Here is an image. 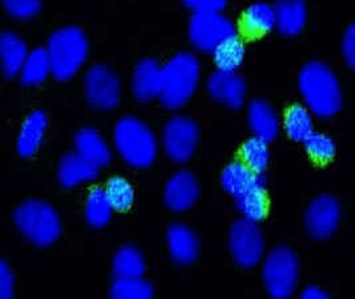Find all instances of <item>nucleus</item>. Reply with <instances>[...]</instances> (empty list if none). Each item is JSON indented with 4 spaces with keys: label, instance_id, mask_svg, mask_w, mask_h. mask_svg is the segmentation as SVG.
I'll return each mask as SVG.
<instances>
[{
    "label": "nucleus",
    "instance_id": "obj_1",
    "mask_svg": "<svg viewBox=\"0 0 355 299\" xmlns=\"http://www.w3.org/2000/svg\"><path fill=\"white\" fill-rule=\"evenodd\" d=\"M298 87L307 110L318 117H333L342 108L338 79L326 64L307 63L300 72Z\"/></svg>",
    "mask_w": 355,
    "mask_h": 299
},
{
    "label": "nucleus",
    "instance_id": "obj_2",
    "mask_svg": "<svg viewBox=\"0 0 355 299\" xmlns=\"http://www.w3.org/2000/svg\"><path fill=\"white\" fill-rule=\"evenodd\" d=\"M113 144L119 156L133 168H148L157 156L155 133L135 116H125L117 121L113 130Z\"/></svg>",
    "mask_w": 355,
    "mask_h": 299
},
{
    "label": "nucleus",
    "instance_id": "obj_3",
    "mask_svg": "<svg viewBox=\"0 0 355 299\" xmlns=\"http://www.w3.org/2000/svg\"><path fill=\"white\" fill-rule=\"evenodd\" d=\"M200 81V62L192 52L176 53L162 67L160 101L166 110L184 107L193 96Z\"/></svg>",
    "mask_w": 355,
    "mask_h": 299
},
{
    "label": "nucleus",
    "instance_id": "obj_4",
    "mask_svg": "<svg viewBox=\"0 0 355 299\" xmlns=\"http://www.w3.org/2000/svg\"><path fill=\"white\" fill-rule=\"evenodd\" d=\"M52 75L55 79H72L88 58V40L80 28L69 26L53 32L47 44Z\"/></svg>",
    "mask_w": 355,
    "mask_h": 299
},
{
    "label": "nucleus",
    "instance_id": "obj_5",
    "mask_svg": "<svg viewBox=\"0 0 355 299\" xmlns=\"http://www.w3.org/2000/svg\"><path fill=\"white\" fill-rule=\"evenodd\" d=\"M14 220L19 232L40 248L52 245L62 233V222L58 212L40 200H28L19 205L14 213Z\"/></svg>",
    "mask_w": 355,
    "mask_h": 299
},
{
    "label": "nucleus",
    "instance_id": "obj_6",
    "mask_svg": "<svg viewBox=\"0 0 355 299\" xmlns=\"http://www.w3.org/2000/svg\"><path fill=\"white\" fill-rule=\"evenodd\" d=\"M300 277V264L294 252L277 246L262 264V281L273 299H288L295 291Z\"/></svg>",
    "mask_w": 355,
    "mask_h": 299
},
{
    "label": "nucleus",
    "instance_id": "obj_7",
    "mask_svg": "<svg viewBox=\"0 0 355 299\" xmlns=\"http://www.w3.org/2000/svg\"><path fill=\"white\" fill-rule=\"evenodd\" d=\"M189 40L201 52L213 53L226 40L239 37L237 28L223 14L192 16L189 22Z\"/></svg>",
    "mask_w": 355,
    "mask_h": 299
},
{
    "label": "nucleus",
    "instance_id": "obj_8",
    "mask_svg": "<svg viewBox=\"0 0 355 299\" xmlns=\"http://www.w3.org/2000/svg\"><path fill=\"white\" fill-rule=\"evenodd\" d=\"M229 248L233 259L241 268H254L263 258L265 242L259 225L250 221H236L229 233Z\"/></svg>",
    "mask_w": 355,
    "mask_h": 299
},
{
    "label": "nucleus",
    "instance_id": "obj_9",
    "mask_svg": "<svg viewBox=\"0 0 355 299\" xmlns=\"http://www.w3.org/2000/svg\"><path fill=\"white\" fill-rule=\"evenodd\" d=\"M84 91L91 107L98 110H111L120 103L121 84L111 68L97 64L87 71Z\"/></svg>",
    "mask_w": 355,
    "mask_h": 299
},
{
    "label": "nucleus",
    "instance_id": "obj_10",
    "mask_svg": "<svg viewBox=\"0 0 355 299\" xmlns=\"http://www.w3.org/2000/svg\"><path fill=\"white\" fill-rule=\"evenodd\" d=\"M200 130L191 117L175 116L164 128L162 146L172 161L182 164L193 156Z\"/></svg>",
    "mask_w": 355,
    "mask_h": 299
},
{
    "label": "nucleus",
    "instance_id": "obj_11",
    "mask_svg": "<svg viewBox=\"0 0 355 299\" xmlns=\"http://www.w3.org/2000/svg\"><path fill=\"white\" fill-rule=\"evenodd\" d=\"M340 221V206L333 196H320L307 207L305 225L309 234L315 239L333 236Z\"/></svg>",
    "mask_w": 355,
    "mask_h": 299
},
{
    "label": "nucleus",
    "instance_id": "obj_12",
    "mask_svg": "<svg viewBox=\"0 0 355 299\" xmlns=\"http://www.w3.org/2000/svg\"><path fill=\"white\" fill-rule=\"evenodd\" d=\"M198 194L200 187L196 176L189 171H178L165 184L164 203L172 212L182 213L196 204Z\"/></svg>",
    "mask_w": 355,
    "mask_h": 299
},
{
    "label": "nucleus",
    "instance_id": "obj_13",
    "mask_svg": "<svg viewBox=\"0 0 355 299\" xmlns=\"http://www.w3.org/2000/svg\"><path fill=\"white\" fill-rule=\"evenodd\" d=\"M210 97L230 110H240L246 99V84L237 74L216 71L207 84Z\"/></svg>",
    "mask_w": 355,
    "mask_h": 299
},
{
    "label": "nucleus",
    "instance_id": "obj_14",
    "mask_svg": "<svg viewBox=\"0 0 355 299\" xmlns=\"http://www.w3.org/2000/svg\"><path fill=\"white\" fill-rule=\"evenodd\" d=\"M221 185L226 193L239 201L254 190L266 188V180L262 174L250 171L243 161H234L221 174Z\"/></svg>",
    "mask_w": 355,
    "mask_h": 299
},
{
    "label": "nucleus",
    "instance_id": "obj_15",
    "mask_svg": "<svg viewBox=\"0 0 355 299\" xmlns=\"http://www.w3.org/2000/svg\"><path fill=\"white\" fill-rule=\"evenodd\" d=\"M162 89V67L153 59L139 62L132 76V92L139 101L148 103L160 97Z\"/></svg>",
    "mask_w": 355,
    "mask_h": 299
},
{
    "label": "nucleus",
    "instance_id": "obj_16",
    "mask_svg": "<svg viewBox=\"0 0 355 299\" xmlns=\"http://www.w3.org/2000/svg\"><path fill=\"white\" fill-rule=\"evenodd\" d=\"M166 246L172 259L181 266L191 265L198 257L200 242L193 230L184 223H173L166 232Z\"/></svg>",
    "mask_w": 355,
    "mask_h": 299
},
{
    "label": "nucleus",
    "instance_id": "obj_17",
    "mask_svg": "<svg viewBox=\"0 0 355 299\" xmlns=\"http://www.w3.org/2000/svg\"><path fill=\"white\" fill-rule=\"evenodd\" d=\"M73 145L75 152L96 168L108 165L112 158L110 145L95 128L87 126L80 129L75 136Z\"/></svg>",
    "mask_w": 355,
    "mask_h": 299
},
{
    "label": "nucleus",
    "instance_id": "obj_18",
    "mask_svg": "<svg viewBox=\"0 0 355 299\" xmlns=\"http://www.w3.org/2000/svg\"><path fill=\"white\" fill-rule=\"evenodd\" d=\"M248 123L256 137L263 142L275 140L279 132V117L265 100H253L248 107Z\"/></svg>",
    "mask_w": 355,
    "mask_h": 299
},
{
    "label": "nucleus",
    "instance_id": "obj_19",
    "mask_svg": "<svg viewBox=\"0 0 355 299\" xmlns=\"http://www.w3.org/2000/svg\"><path fill=\"white\" fill-rule=\"evenodd\" d=\"M98 174V168L79 156L76 152L67 153L59 162L58 178L63 188L72 189L84 182L94 181Z\"/></svg>",
    "mask_w": 355,
    "mask_h": 299
},
{
    "label": "nucleus",
    "instance_id": "obj_20",
    "mask_svg": "<svg viewBox=\"0 0 355 299\" xmlns=\"http://www.w3.org/2000/svg\"><path fill=\"white\" fill-rule=\"evenodd\" d=\"M49 120L44 112L35 110L21 124L17 140V153L21 157H33L44 139Z\"/></svg>",
    "mask_w": 355,
    "mask_h": 299
},
{
    "label": "nucleus",
    "instance_id": "obj_21",
    "mask_svg": "<svg viewBox=\"0 0 355 299\" xmlns=\"http://www.w3.org/2000/svg\"><path fill=\"white\" fill-rule=\"evenodd\" d=\"M30 52L26 42L15 32L6 31L0 36L1 68L7 79H12L20 74Z\"/></svg>",
    "mask_w": 355,
    "mask_h": 299
},
{
    "label": "nucleus",
    "instance_id": "obj_22",
    "mask_svg": "<svg viewBox=\"0 0 355 299\" xmlns=\"http://www.w3.org/2000/svg\"><path fill=\"white\" fill-rule=\"evenodd\" d=\"M277 28L285 36H295L306 24L307 10L305 3L298 0H282L275 6Z\"/></svg>",
    "mask_w": 355,
    "mask_h": 299
},
{
    "label": "nucleus",
    "instance_id": "obj_23",
    "mask_svg": "<svg viewBox=\"0 0 355 299\" xmlns=\"http://www.w3.org/2000/svg\"><path fill=\"white\" fill-rule=\"evenodd\" d=\"M243 30L249 35L259 36L269 33L277 27L275 6L254 3L246 8L243 17Z\"/></svg>",
    "mask_w": 355,
    "mask_h": 299
},
{
    "label": "nucleus",
    "instance_id": "obj_24",
    "mask_svg": "<svg viewBox=\"0 0 355 299\" xmlns=\"http://www.w3.org/2000/svg\"><path fill=\"white\" fill-rule=\"evenodd\" d=\"M146 268L143 253L132 245L120 248L113 257L112 270L116 278H143Z\"/></svg>",
    "mask_w": 355,
    "mask_h": 299
},
{
    "label": "nucleus",
    "instance_id": "obj_25",
    "mask_svg": "<svg viewBox=\"0 0 355 299\" xmlns=\"http://www.w3.org/2000/svg\"><path fill=\"white\" fill-rule=\"evenodd\" d=\"M52 74L51 62H49V52L46 48H35L26 63L23 65L19 76L20 81L27 87H36L43 84L49 75Z\"/></svg>",
    "mask_w": 355,
    "mask_h": 299
},
{
    "label": "nucleus",
    "instance_id": "obj_26",
    "mask_svg": "<svg viewBox=\"0 0 355 299\" xmlns=\"http://www.w3.org/2000/svg\"><path fill=\"white\" fill-rule=\"evenodd\" d=\"M113 206L105 193V189L94 188L88 193L84 207V216L87 222L95 228L101 229L111 221Z\"/></svg>",
    "mask_w": 355,
    "mask_h": 299
},
{
    "label": "nucleus",
    "instance_id": "obj_27",
    "mask_svg": "<svg viewBox=\"0 0 355 299\" xmlns=\"http://www.w3.org/2000/svg\"><path fill=\"white\" fill-rule=\"evenodd\" d=\"M284 129L291 140L297 142H306L314 133L311 112L305 105H293L285 114Z\"/></svg>",
    "mask_w": 355,
    "mask_h": 299
},
{
    "label": "nucleus",
    "instance_id": "obj_28",
    "mask_svg": "<svg viewBox=\"0 0 355 299\" xmlns=\"http://www.w3.org/2000/svg\"><path fill=\"white\" fill-rule=\"evenodd\" d=\"M217 71L225 74H236L245 58V47L240 37L226 40L211 53Z\"/></svg>",
    "mask_w": 355,
    "mask_h": 299
},
{
    "label": "nucleus",
    "instance_id": "obj_29",
    "mask_svg": "<svg viewBox=\"0 0 355 299\" xmlns=\"http://www.w3.org/2000/svg\"><path fill=\"white\" fill-rule=\"evenodd\" d=\"M153 287L144 278H116L110 299H152Z\"/></svg>",
    "mask_w": 355,
    "mask_h": 299
},
{
    "label": "nucleus",
    "instance_id": "obj_30",
    "mask_svg": "<svg viewBox=\"0 0 355 299\" xmlns=\"http://www.w3.org/2000/svg\"><path fill=\"white\" fill-rule=\"evenodd\" d=\"M241 157L243 162L254 173L262 174L270 160V153H269V146L268 142L261 140L259 137L253 136L245 142L241 149Z\"/></svg>",
    "mask_w": 355,
    "mask_h": 299
},
{
    "label": "nucleus",
    "instance_id": "obj_31",
    "mask_svg": "<svg viewBox=\"0 0 355 299\" xmlns=\"http://www.w3.org/2000/svg\"><path fill=\"white\" fill-rule=\"evenodd\" d=\"M239 212L243 214V220L259 223L266 217L268 213V198H266V188L252 191L246 197L236 201Z\"/></svg>",
    "mask_w": 355,
    "mask_h": 299
},
{
    "label": "nucleus",
    "instance_id": "obj_32",
    "mask_svg": "<svg viewBox=\"0 0 355 299\" xmlns=\"http://www.w3.org/2000/svg\"><path fill=\"white\" fill-rule=\"evenodd\" d=\"M105 193L116 212H127L135 201V190L128 180L114 176L110 178L105 187Z\"/></svg>",
    "mask_w": 355,
    "mask_h": 299
},
{
    "label": "nucleus",
    "instance_id": "obj_33",
    "mask_svg": "<svg viewBox=\"0 0 355 299\" xmlns=\"http://www.w3.org/2000/svg\"><path fill=\"white\" fill-rule=\"evenodd\" d=\"M304 144L307 153L317 161L326 162L336 155V144L327 135L314 132Z\"/></svg>",
    "mask_w": 355,
    "mask_h": 299
},
{
    "label": "nucleus",
    "instance_id": "obj_34",
    "mask_svg": "<svg viewBox=\"0 0 355 299\" xmlns=\"http://www.w3.org/2000/svg\"><path fill=\"white\" fill-rule=\"evenodd\" d=\"M40 1L37 0H7L4 1L6 11L19 20L31 19L40 11Z\"/></svg>",
    "mask_w": 355,
    "mask_h": 299
},
{
    "label": "nucleus",
    "instance_id": "obj_35",
    "mask_svg": "<svg viewBox=\"0 0 355 299\" xmlns=\"http://www.w3.org/2000/svg\"><path fill=\"white\" fill-rule=\"evenodd\" d=\"M185 6L193 11L194 15L221 14L225 10L224 0H187Z\"/></svg>",
    "mask_w": 355,
    "mask_h": 299
},
{
    "label": "nucleus",
    "instance_id": "obj_36",
    "mask_svg": "<svg viewBox=\"0 0 355 299\" xmlns=\"http://www.w3.org/2000/svg\"><path fill=\"white\" fill-rule=\"evenodd\" d=\"M15 277L11 268L3 261L0 264V299L14 298Z\"/></svg>",
    "mask_w": 355,
    "mask_h": 299
},
{
    "label": "nucleus",
    "instance_id": "obj_37",
    "mask_svg": "<svg viewBox=\"0 0 355 299\" xmlns=\"http://www.w3.org/2000/svg\"><path fill=\"white\" fill-rule=\"evenodd\" d=\"M342 52L347 65L355 71V23H353L343 36Z\"/></svg>",
    "mask_w": 355,
    "mask_h": 299
},
{
    "label": "nucleus",
    "instance_id": "obj_38",
    "mask_svg": "<svg viewBox=\"0 0 355 299\" xmlns=\"http://www.w3.org/2000/svg\"><path fill=\"white\" fill-rule=\"evenodd\" d=\"M300 299H330V297L315 286H309L302 293Z\"/></svg>",
    "mask_w": 355,
    "mask_h": 299
}]
</instances>
